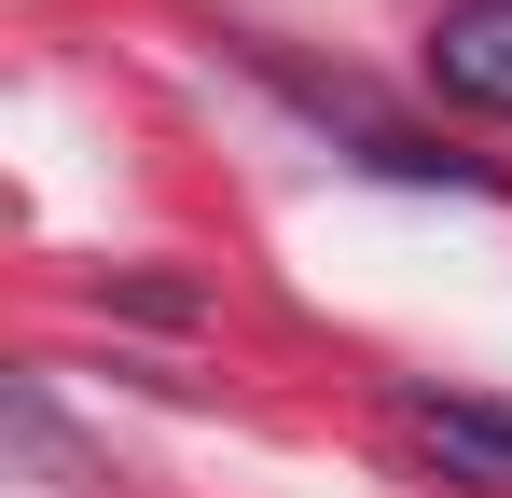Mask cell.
<instances>
[{
  "label": "cell",
  "instance_id": "obj_1",
  "mask_svg": "<svg viewBox=\"0 0 512 498\" xmlns=\"http://www.w3.org/2000/svg\"><path fill=\"white\" fill-rule=\"evenodd\" d=\"M402 443H416L443 485L512 498V415L499 402H471V388H402Z\"/></svg>",
  "mask_w": 512,
  "mask_h": 498
},
{
  "label": "cell",
  "instance_id": "obj_2",
  "mask_svg": "<svg viewBox=\"0 0 512 498\" xmlns=\"http://www.w3.org/2000/svg\"><path fill=\"white\" fill-rule=\"evenodd\" d=\"M429 83H443L457 111L512 125V0H443V28H429Z\"/></svg>",
  "mask_w": 512,
  "mask_h": 498
}]
</instances>
